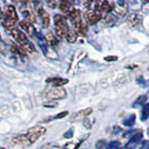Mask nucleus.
<instances>
[{"label":"nucleus","mask_w":149,"mask_h":149,"mask_svg":"<svg viewBox=\"0 0 149 149\" xmlns=\"http://www.w3.org/2000/svg\"><path fill=\"white\" fill-rule=\"evenodd\" d=\"M80 146V143H73V142H70V143H67L64 146L65 149H77Z\"/></svg>","instance_id":"obj_22"},{"label":"nucleus","mask_w":149,"mask_h":149,"mask_svg":"<svg viewBox=\"0 0 149 149\" xmlns=\"http://www.w3.org/2000/svg\"><path fill=\"white\" fill-rule=\"evenodd\" d=\"M11 35L14 38H15V40L19 43V45H20L25 51L30 52V53L34 52L35 47L33 46L32 43H30L29 40H28V38H27V36H25V34L22 31L15 28V29H13L11 31Z\"/></svg>","instance_id":"obj_2"},{"label":"nucleus","mask_w":149,"mask_h":149,"mask_svg":"<svg viewBox=\"0 0 149 149\" xmlns=\"http://www.w3.org/2000/svg\"><path fill=\"white\" fill-rule=\"evenodd\" d=\"M45 132H46V128L42 127V126H34V127H32L28 130L26 136L29 139L31 143H34L42 136V135L45 134Z\"/></svg>","instance_id":"obj_5"},{"label":"nucleus","mask_w":149,"mask_h":149,"mask_svg":"<svg viewBox=\"0 0 149 149\" xmlns=\"http://www.w3.org/2000/svg\"><path fill=\"white\" fill-rule=\"evenodd\" d=\"M10 49H11V51H12L13 53L18 54V55H20V56H24L25 55V50L23 49L20 45L12 44Z\"/></svg>","instance_id":"obj_16"},{"label":"nucleus","mask_w":149,"mask_h":149,"mask_svg":"<svg viewBox=\"0 0 149 149\" xmlns=\"http://www.w3.org/2000/svg\"><path fill=\"white\" fill-rule=\"evenodd\" d=\"M114 129H115V130H114V134H116L118 132H119L120 130V129L118 127V126H116V127H114Z\"/></svg>","instance_id":"obj_30"},{"label":"nucleus","mask_w":149,"mask_h":149,"mask_svg":"<svg viewBox=\"0 0 149 149\" xmlns=\"http://www.w3.org/2000/svg\"><path fill=\"white\" fill-rule=\"evenodd\" d=\"M120 147V143L118 141L110 142L107 144V149H118Z\"/></svg>","instance_id":"obj_21"},{"label":"nucleus","mask_w":149,"mask_h":149,"mask_svg":"<svg viewBox=\"0 0 149 149\" xmlns=\"http://www.w3.org/2000/svg\"><path fill=\"white\" fill-rule=\"evenodd\" d=\"M45 39H46L47 44L49 45L50 47H55L56 45L58 44V40L56 39V37L53 36V34L51 32H49L48 34L46 35Z\"/></svg>","instance_id":"obj_12"},{"label":"nucleus","mask_w":149,"mask_h":149,"mask_svg":"<svg viewBox=\"0 0 149 149\" xmlns=\"http://www.w3.org/2000/svg\"><path fill=\"white\" fill-rule=\"evenodd\" d=\"M135 121H136V116L132 114V115H130L129 118H125L122 121V123L124 126H126V127H132V126L135 124Z\"/></svg>","instance_id":"obj_15"},{"label":"nucleus","mask_w":149,"mask_h":149,"mask_svg":"<svg viewBox=\"0 0 149 149\" xmlns=\"http://www.w3.org/2000/svg\"><path fill=\"white\" fill-rule=\"evenodd\" d=\"M13 143L18 146H22V147H26L32 144L29 141V139L27 138L26 134H20L17 135L15 138H13Z\"/></svg>","instance_id":"obj_8"},{"label":"nucleus","mask_w":149,"mask_h":149,"mask_svg":"<svg viewBox=\"0 0 149 149\" xmlns=\"http://www.w3.org/2000/svg\"><path fill=\"white\" fill-rule=\"evenodd\" d=\"M143 139V134L141 133V132H139V133H135L133 136L130 138V142L128 143V144H127V146L126 147H130V146H134V144H136V143H138L141 140Z\"/></svg>","instance_id":"obj_13"},{"label":"nucleus","mask_w":149,"mask_h":149,"mask_svg":"<svg viewBox=\"0 0 149 149\" xmlns=\"http://www.w3.org/2000/svg\"><path fill=\"white\" fill-rule=\"evenodd\" d=\"M104 146H106V141L105 140H99L95 143V148L96 149H102Z\"/></svg>","instance_id":"obj_23"},{"label":"nucleus","mask_w":149,"mask_h":149,"mask_svg":"<svg viewBox=\"0 0 149 149\" xmlns=\"http://www.w3.org/2000/svg\"><path fill=\"white\" fill-rule=\"evenodd\" d=\"M47 82L52 84L54 87L60 88V87L65 85V84H67L68 83V79L61 78V77H50V78L47 79Z\"/></svg>","instance_id":"obj_10"},{"label":"nucleus","mask_w":149,"mask_h":149,"mask_svg":"<svg viewBox=\"0 0 149 149\" xmlns=\"http://www.w3.org/2000/svg\"><path fill=\"white\" fill-rule=\"evenodd\" d=\"M50 149H63L62 147H60V146H52V147H50Z\"/></svg>","instance_id":"obj_32"},{"label":"nucleus","mask_w":149,"mask_h":149,"mask_svg":"<svg viewBox=\"0 0 149 149\" xmlns=\"http://www.w3.org/2000/svg\"><path fill=\"white\" fill-rule=\"evenodd\" d=\"M67 115H68V112H67V111H63V112H62V113L57 114L55 116H51L50 118H53V119H60V118H64V116H66Z\"/></svg>","instance_id":"obj_24"},{"label":"nucleus","mask_w":149,"mask_h":149,"mask_svg":"<svg viewBox=\"0 0 149 149\" xmlns=\"http://www.w3.org/2000/svg\"><path fill=\"white\" fill-rule=\"evenodd\" d=\"M128 22L132 26H135L140 22V18L137 14L132 13V14H130L129 17H128Z\"/></svg>","instance_id":"obj_17"},{"label":"nucleus","mask_w":149,"mask_h":149,"mask_svg":"<svg viewBox=\"0 0 149 149\" xmlns=\"http://www.w3.org/2000/svg\"><path fill=\"white\" fill-rule=\"evenodd\" d=\"M147 133H148V135H149V128H148V130H147Z\"/></svg>","instance_id":"obj_34"},{"label":"nucleus","mask_w":149,"mask_h":149,"mask_svg":"<svg viewBox=\"0 0 149 149\" xmlns=\"http://www.w3.org/2000/svg\"><path fill=\"white\" fill-rule=\"evenodd\" d=\"M37 13H38L39 17L41 18V21H42V24H43V27L44 28L49 27L50 20H49V14L47 13V11L45 10L44 8H39L38 9H37Z\"/></svg>","instance_id":"obj_9"},{"label":"nucleus","mask_w":149,"mask_h":149,"mask_svg":"<svg viewBox=\"0 0 149 149\" xmlns=\"http://www.w3.org/2000/svg\"><path fill=\"white\" fill-rule=\"evenodd\" d=\"M69 17L71 19V22H73V25L74 27V29H76V31H77L78 33H80V34H83V35L86 34L87 25L85 22H82L80 12H79L78 9L74 8L73 11L70 13Z\"/></svg>","instance_id":"obj_4"},{"label":"nucleus","mask_w":149,"mask_h":149,"mask_svg":"<svg viewBox=\"0 0 149 149\" xmlns=\"http://www.w3.org/2000/svg\"><path fill=\"white\" fill-rule=\"evenodd\" d=\"M20 26L22 28V30H24L27 33V34L32 35V33H33V27H32V24H31L30 22H28L26 20L22 21L20 22Z\"/></svg>","instance_id":"obj_14"},{"label":"nucleus","mask_w":149,"mask_h":149,"mask_svg":"<svg viewBox=\"0 0 149 149\" xmlns=\"http://www.w3.org/2000/svg\"><path fill=\"white\" fill-rule=\"evenodd\" d=\"M49 5L51 7V8H55V3H54V2H52V3H51V2H49Z\"/></svg>","instance_id":"obj_31"},{"label":"nucleus","mask_w":149,"mask_h":149,"mask_svg":"<svg viewBox=\"0 0 149 149\" xmlns=\"http://www.w3.org/2000/svg\"><path fill=\"white\" fill-rule=\"evenodd\" d=\"M146 149H149V143L147 144V146H146Z\"/></svg>","instance_id":"obj_33"},{"label":"nucleus","mask_w":149,"mask_h":149,"mask_svg":"<svg viewBox=\"0 0 149 149\" xmlns=\"http://www.w3.org/2000/svg\"><path fill=\"white\" fill-rule=\"evenodd\" d=\"M60 9L64 14H68V15H70V13L73 11L74 8L72 7L71 3L69 1H62L60 3Z\"/></svg>","instance_id":"obj_11"},{"label":"nucleus","mask_w":149,"mask_h":149,"mask_svg":"<svg viewBox=\"0 0 149 149\" xmlns=\"http://www.w3.org/2000/svg\"><path fill=\"white\" fill-rule=\"evenodd\" d=\"M17 22H18V15H17L16 8L13 6H11V5H8L5 8L3 25L7 30L12 31L13 29H15Z\"/></svg>","instance_id":"obj_1"},{"label":"nucleus","mask_w":149,"mask_h":149,"mask_svg":"<svg viewBox=\"0 0 149 149\" xmlns=\"http://www.w3.org/2000/svg\"><path fill=\"white\" fill-rule=\"evenodd\" d=\"M0 41H1V36H0Z\"/></svg>","instance_id":"obj_35"},{"label":"nucleus","mask_w":149,"mask_h":149,"mask_svg":"<svg viewBox=\"0 0 149 149\" xmlns=\"http://www.w3.org/2000/svg\"><path fill=\"white\" fill-rule=\"evenodd\" d=\"M54 22H55L54 25H55L56 35L59 37L65 36V35L67 34V32L70 30L66 18L63 15H60V14H56L54 16Z\"/></svg>","instance_id":"obj_3"},{"label":"nucleus","mask_w":149,"mask_h":149,"mask_svg":"<svg viewBox=\"0 0 149 149\" xmlns=\"http://www.w3.org/2000/svg\"><path fill=\"white\" fill-rule=\"evenodd\" d=\"M67 93L63 88H57L54 90H51L47 93V98L49 100H62L66 98Z\"/></svg>","instance_id":"obj_6"},{"label":"nucleus","mask_w":149,"mask_h":149,"mask_svg":"<svg viewBox=\"0 0 149 149\" xmlns=\"http://www.w3.org/2000/svg\"><path fill=\"white\" fill-rule=\"evenodd\" d=\"M149 118V104H144L143 109H142V114H141V119L142 121H146Z\"/></svg>","instance_id":"obj_18"},{"label":"nucleus","mask_w":149,"mask_h":149,"mask_svg":"<svg viewBox=\"0 0 149 149\" xmlns=\"http://www.w3.org/2000/svg\"><path fill=\"white\" fill-rule=\"evenodd\" d=\"M118 58L116 57V56H107V57L104 58L105 61H107V62H113V61H116Z\"/></svg>","instance_id":"obj_27"},{"label":"nucleus","mask_w":149,"mask_h":149,"mask_svg":"<svg viewBox=\"0 0 149 149\" xmlns=\"http://www.w3.org/2000/svg\"><path fill=\"white\" fill-rule=\"evenodd\" d=\"M84 126L87 128V129H91V120L88 118H85L84 119Z\"/></svg>","instance_id":"obj_26"},{"label":"nucleus","mask_w":149,"mask_h":149,"mask_svg":"<svg viewBox=\"0 0 149 149\" xmlns=\"http://www.w3.org/2000/svg\"><path fill=\"white\" fill-rule=\"evenodd\" d=\"M92 113V109L91 108V107H88V108H86L84 110H81L80 112H79V115L81 116H87L88 115H91Z\"/></svg>","instance_id":"obj_25"},{"label":"nucleus","mask_w":149,"mask_h":149,"mask_svg":"<svg viewBox=\"0 0 149 149\" xmlns=\"http://www.w3.org/2000/svg\"><path fill=\"white\" fill-rule=\"evenodd\" d=\"M3 20H4V14L2 13L1 9H0V24L3 23Z\"/></svg>","instance_id":"obj_29"},{"label":"nucleus","mask_w":149,"mask_h":149,"mask_svg":"<svg viewBox=\"0 0 149 149\" xmlns=\"http://www.w3.org/2000/svg\"><path fill=\"white\" fill-rule=\"evenodd\" d=\"M147 100V95H141V96H139L136 101L134 102V104H133V106H136V105H142L143 104L144 102H146Z\"/></svg>","instance_id":"obj_20"},{"label":"nucleus","mask_w":149,"mask_h":149,"mask_svg":"<svg viewBox=\"0 0 149 149\" xmlns=\"http://www.w3.org/2000/svg\"><path fill=\"white\" fill-rule=\"evenodd\" d=\"M102 14L96 10V9H88L86 12V19L87 22L90 23V24H95L96 22H99L102 19Z\"/></svg>","instance_id":"obj_7"},{"label":"nucleus","mask_w":149,"mask_h":149,"mask_svg":"<svg viewBox=\"0 0 149 149\" xmlns=\"http://www.w3.org/2000/svg\"><path fill=\"white\" fill-rule=\"evenodd\" d=\"M65 37H66V40L68 42H70V43H74V42H76V40H77V35H76V33H74L71 29H70L67 32V34L65 35Z\"/></svg>","instance_id":"obj_19"},{"label":"nucleus","mask_w":149,"mask_h":149,"mask_svg":"<svg viewBox=\"0 0 149 149\" xmlns=\"http://www.w3.org/2000/svg\"><path fill=\"white\" fill-rule=\"evenodd\" d=\"M73 134H74L73 130L71 129L70 130H68V132H66L64 133V137L65 138H72L73 137Z\"/></svg>","instance_id":"obj_28"}]
</instances>
